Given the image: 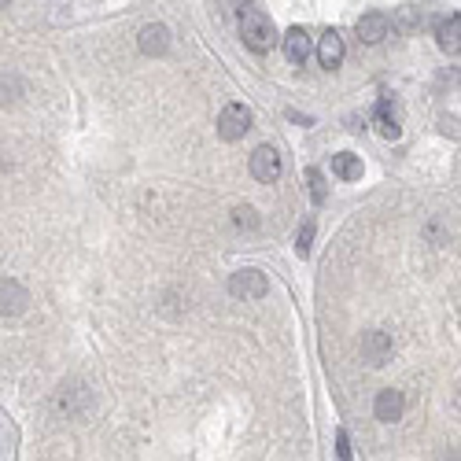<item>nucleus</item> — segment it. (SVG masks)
Listing matches in <instances>:
<instances>
[{
	"mask_svg": "<svg viewBox=\"0 0 461 461\" xmlns=\"http://www.w3.org/2000/svg\"><path fill=\"white\" fill-rule=\"evenodd\" d=\"M240 37L244 44L251 48V52H270L273 48V37H277V30H273V19L262 8H240Z\"/></svg>",
	"mask_w": 461,
	"mask_h": 461,
	"instance_id": "f257e3e1",
	"label": "nucleus"
},
{
	"mask_svg": "<svg viewBox=\"0 0 461 461\" xmlns=\"http://www.w3.org/2000/svg\"><path fill=\"white\" fill-rule=\"evenodd\" d=\"M233 225H237V229H248V233H255V229H258V214H255V207H237V210H233Z\"/></svg>",
	"mask_w": 461,
	"mask_h": 461,
	"instance_id": "f3484780",
	"label": "nucleus"
},
{
	"mask_svg": "<svg viewBox=\"0 0 461 461\" xmlns=\"http://www.w3.org/2000/svg\"><path fill=\"white\" fill-rule=\"evenodd\" d=\"M251 177L262 181V185H273L277 177H281V152H277L273 144H258L251 152Z\"/></svg>",
	"mask_w": 461,
	"mask_h": 461,
	"instance_id": "20e7f679",
	"label": "nucleus"
},
{
	"mask_svg": "<svg viewBox=\"0 0 461 461\" xmlns=\"http://www.w3.org/2000/svg\"><path fill=\"white\" fill-rule=\"evenodd\" d=\"M229 292L237 295V299H262V295L270 292V277L248 266V270H237L233 277H229Z\"/></svg>",
	"mask_w": 461,
	"mask_h": 461,
	"instance_id": "f03ea898",
	"label": "nucleus"
},
{
	"mask_svg": "<svg viewBox=\"0 0 461 461\" xmlns=\"http://www.w3.org/2000/svg\"><path fill=\"white\" fill-rule=\"evenodd\" d=\"M310 248H314V218H306V222L299 225V237H295V255L306 258Z\"/></svg>",
	"mask_w": 461,
	"mask_h": 461,
	"instance_id": "dca6fc26",
	"label": "nucleus"
},
{
	"mask_svg": "<svg viewBox=\"0 0 461 461\" xmlns=\"http://www.w3.org/2000/svg\"><path fill=\"white\" fill-rule=\"evenodd\" d=\"M402 409H406V399H402V391H395V388H384L381 395H376V402H373L376 421H384V424H395L402 417Z\"/></svg>",
	"mask_w": 461,
	"mask_h": 461,
	"instance_id": "423d86ee",
	"label": "nucleus"
},
{
	"mask_svg": "<svg viewBox=\"0 0 461 461\" xmlns=\"http://www.w3.org/2000/svg\"><path fill=\"white\" fill-rule=\"evenodd\" d=\"M336 457L340 461H351V439H347L343 428H336Z\"/></svg>",
	"mask_w": 461,
	"mask_h": 461,
	"instance_id": "a211bd4d",
	"label": "nucleus"
},
{
	"mask_svg": "<svg viewBox=\"0 0 461 461\" xmlns=\"http://www.w3.org/2000/svg\"><path fill=\"white\" fill-rule=\"evenodd\" d=\"M288 119H292V122H303V126H310V114H299V111H288Z\"/></svg>",
	"mask_w": 461,
	"mask_h": 461,
	"instance_id": "6ab92c4d",
	"label": "nucleus"
},
{
	"mask_svg": "<svg viewBox=\"0 0 461 461\" xmlns=\"http://www.w3.org/2000/svg\"><path fill=\"white\" fill-rule=\"evenodd\" d=\"M436 41L447 56L461 52V15H443V19L436 23Z\"/></svg>",
	"mask_w": 461,
	"mask_h": 461,
	"instance_id": "0eeeda50",
	"label": "nucleus"
},
{
	"mask_svg": "<svg viewBox=\"0 0 461 461\" xmlns=\"http://www.w3.org/2000/svg\"><path fill=\"white\" fill-rule=\"evenodd\" d=\"M285 56L292 63H306V56H310V34H306L303 26H292L288 34H285Z\"/></svg>",
	"mask_w": 461,
	"mask_h": 461,
	"instance_id": "f8f14e48",
	"label": "nucleus"
},
{
	"mask_svg": "<svg viewBox=\"0 0 461 461\" xmlns=\"http://www.w3.org/2000/svg\"><path fill=\"white\" fill-rule=\"evenodd\" d=\"M333 174H336L340 181H358V177H361V155H354V152L333 155Z\"/></svg>",
	"mask_w": 461,
	"mask_h": 461,
	"instance_id": "ddd939ff",
	"label": "nucleus"
},
{
	"mask_svg": "<svg viewBox=\"0 0 461 461\" xmlns=\"http://www.w3.org/2000/svg\"><path fill=\"white\" fill-rule=\"evenodd\" d=\"M318 63L328 71H336L343 63V37L336 34V30H325L321 41H318Z\"/></svg>",
	"mask_w": 461,
	"mask_h": 461,
	"instance_id": "9d476101",
	"label": "nucleus"
},
{
	"mask_svg": "<svg viewBox=\"0 0 461 461\" xmlns=\"http://www.w3.org/2000/svg\"><path fill=\"white\" fill-rule=\"evenodd\" d=\"M388 30H391V19L384 11H369V15H361V19H358V37L366 44H381L388 37Z\"/></svg>",
	"mask_w": 461,
	"mask_h": 461,
	"instance_id": "6e6552de",
	"label": "nucleus"
},
{
	"mask_svg": "<svg viewBox=\"0 0 461 461\" xmlns=\"http://www.w3.org/2000/svg\"><path fill=\"white\" fill-rule=\"evenodd\" d=\"M376 133H381L384 140H399L402 137V114H399V104L395 100H384L376 104Z\"/></svg>",
	"mask_w": 461,
	"mask_h": 461,
	"instance_id": "39448f33",
	"label": "nucleus"
},
{
	"mask_svg": "<svg viewBox=\"0 0 461 461\" xmlns=\"http://www.w3.org/2000/svg\"><path fill=\"white\" fill-rule=\"evenodd\" d=\"M137 44H140V52H144V56H162V52L170 48V30L162 26V23H148V26L140 30Z\"/></svg>",
	"mask_w": 461,
	"mask_h": 461,
	"instance_id": "1a4fd4ad",
	"label": "nucleus"
},
{
	"mask_svg": "<svg viewBox=\"0 0 461 461\" xmlns=\"http://www.w3.org/2000/svg\"><path fill=\"white\" fill-rule=\"evenodd\" d=\"M251 129V107L244 104H225L218 114V137L222 140H240Z\"/></svg>",
	"mask_w": 461,
	"mask_h": 461,
	"instance_id": "7ed1b4c3",
	"label": "nucleus"
},
{
	"mask_svg": "<svg viewBox=\"0 0 461 461\" xmlns=\"http://www.w3.org/2000/svg\"><path fill=\"white\" fill-rule=\"evenodd\" d=\"M306 185H310V200L325 203L328 200V185H325V174L318 167H306Z\"/></svg>",
	"mask_w": 461,
	"mask_h": 461,
	"instance_id": "2eb2a0df",
	"label": "nucleus"
},
{
	"mask_svg": "<svg viewBox=\"0 0 461 461\" xmlns=\"http://www.w3.org/2000/svg\"><path fill=\"white\" fill-rule=\"evenodd\" d=\"M26 306V292L19 281H4V314H19Z\"/></svg>",
	"mask_w": 461,
	"mask_h": 461,
	"instance_id": "4468645a",
	"label": "nucleus"
},
{
	"mask_svg": "<svg viewBox=\"0 0 461 461\" xmlns=\"http://www.w3.org/2000/svg\"><path fill=\"white\" fill-rule=\"evenodd\" d=\"M361 354H366L369 366H384L391 358V336L388 333H366L361 336Z\"/></svg>",
	"mask_w": 461,
	"mask_h": 461,
	"instance_id": "9b49d317",
	"label": "nucleus"
}]
</instances>
